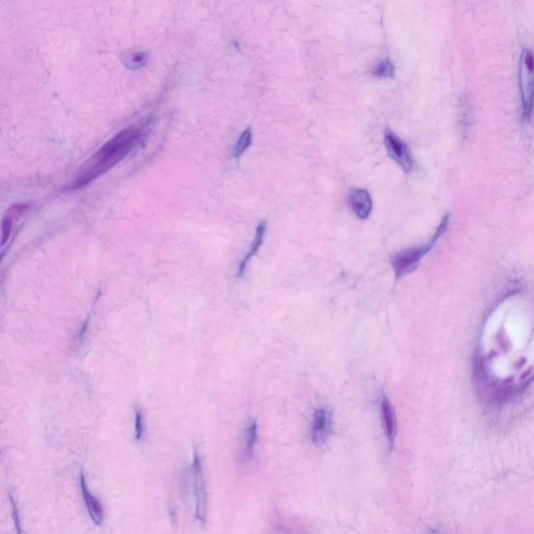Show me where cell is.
<instances>
[{
    "label": "cell",
    "instance_id": "cell-4",
    "mask_svg": "<svg viewBox=\"0 0 534 534\" xmlns=\"http://www.w3.org/2000/svg\"><path fill=\"white\" fill-rule=\"evenodd\" d=\"M193 482L195 498V515L202 523L207 519V490L204 478L203 465L197 451L193 454Z\"/></svg>",
    "mask_w": 534,
    "mask_h": 534
},
{
    "label": "cell",
    "instance_id": "cell-3",
    "mask_svg": "<svg viewBox=\"0 0 534 534\" xmlns=\"http://www.w3.org/2000/svg\"><path fill=\"white\" fill-rule=\"evenodd\" d=\"M519 86L522 116L529 121L534 108V55L529 49L523 51L519 57Z\"/></svg>",
    "mask_w": 534,
    "mask_h": 534
},
{
    "label": "cell",
    "instance_id": "cell-6",
    "mask_svg": "<svg viewBox=\"0 0 534 534\" xmlns=\"http://www.w3.org/2000/svg\"><path fill=\"white\" fill-rule=\"evenodd\" d=\"M332 428L331 412L327 408H319L314 412L311 438L315 445H323L328 440Z\"/></svg>",
    "mask_w": 534,
    "mask_h": 534
},
{
    "label": "cell",
    "instance_id": "cell-9",
    "mask_svg": "<svg viewBox=\"0 0 534 534\" xmlns=\"http://www.w3.org/2000/svg\"><path fill=\"white\" fill-rule=\"evenodd\" d=\"M381 416H382L383 428L387 440L391 447L395 443V435H397V420H395V409L391 405L389 398L382 393L380 402Z\"/></svg>",
    "mask_w": 534,
    "mask_h": 534
},
{
    "label": "cell",
    "instance_id": "cell-13",
    "mask_svg": "<svg viewBox=\"0 0 534 534\" xmlns=\"http://www.w3.org/2000/svg\"><path fill=\"white\" fill-rule=\"evenodd\" d=\"M251 140H253V132H251V127H247V130L243 131L239 137L238 141H237L236 145L234 146L233 150V156L235 158H239L247 148L251 146Z\"/></svg>",
    "mask_w": 534,
    "mask_h": 534
},
{
    "label": "cell",
    "instance_id": "cell-1",
    "mask_svg": "<svg viewBox=\"0 0 534 534\" xmlns=\"http://www.w3.org/2000/svg\"><path fill=\"white\" fill-rule=\"evenodd\" d=\"M143 135V131L134 125L123 130L80 167L76 177L66 187V190H78L102 177L115 165L121 163L132 150H135Z\"/></svg>",
    "mask_w": 534,
    "mask_h": 534
},
{
    "label": "cell",
    "instance_id": "cell-12",
    "mask_svg": "<svg viewBox=\"0 0 534 534\" xmlns=\"http://www.w3.org/2000/svg\"><path fill=\"white\" fill-rule=\"evenodd\" d=\"M125 65L130 69H139L145 65L148 60V53L145 51H137V53H127L125 55Z\"/></svg>",
    "mask_w": 534,
    "mask_h": 534
},
{
    "label": "cell",
    "instance_id": "cell-2",
    "mask_svg": "<svg viewBox=\"0 0 534 534\" xmlns=\"http://www.w3.org/2000/svg\"><path fill=\"white\" fill-rule=\"evenodd\" d=\"M448 224L449 215H446L443 218L438 228L436 229V232L434 233L432 238L430 239V241L426 245L403 249V251L395 253L391 257V266H393V272H395V279L399 280L400 278L403 277L406 274L410 273L412 269H416L418 262L422 260V258L428 251L432 249L435 243L443 236V233L446 232Z\"/></svg>",
    "mask_w": 534,
    "mask_h": 534
},
{
    "label": "cell",
    "instance_id": "cell-11",
    "mask_svg": "<svg viewBox=\"0 0 534 534\" xmlns=\"http://www.w3.org/2000/svg\"><path fill=\"white\" fill-rule=\"evenodd\" d=\"M257 422H251L245 431L244 449H243V456L245 461H251L253 459L256 441H257Z\"/></svg>",
    "mask_w": 534,
    "mask_h": 534
},
{
    "label": "cell",
    "instance_id": "cell-5",
    "mask_svg": "<svg viewBox=\"0 0 534 534\" xmlns=\"http://www.w3.org/2000/svg\"><path fill=\"white\" fill-rule=\"evenodd\" d=\"M385 145L389 156L406 171L409 172L413 167V159L407 145L391 130H386L384 135Z\"/></svg>",
    "mask_w": 534,
    "mask_h": 534
},
{
    "label": "cell",
    "instance_id": "cell-17",
    "mask_svg": "<svg viewBox=\"0 0 534 534\" xmlns=\"http://www.w3.org/2000/svg\"><path fill=\"white\" fill-rule=\"evenodd\" d=\"M10 501H11L12 513H13L14 524H15L16 532L17 534H22L21 522H20L19 511H18L17 504L14 500L12 494H10Z\"/></svg>",
    "mask_w": 534,
    "mask_h": 534
},
{
    "label": "cell",
    "instance_id": "cell-16",
    "mask_svg": "<svg viewBox=\"0 0 534 534\" xmlns=\"http://www.w3.org/2000/svg\"><path fill=\"white\" fill-rule=\"evenodd\" d=\"M135 432L136 439L141 440L144 434V418L142 412L139 409H136L135 416Z\"/></svg>",
    "mask_w": 534,
    "mask_h": 534
},
{
    "label": "cell",
    "instance_id": "cell-7",
    "mask_svg": "<svg viewBox=\"0 0 534 534\" xmlns=\"http://www.w3.org/2000/svg\"><path fill=\"white\" fill-rule=\"evenodd\" d=\"M348 206L359 220H368L373 211V199L366 189H353L348 195Z\"/></svg>",
    "mask_w": 534,
    "mask_h": 534
},
{
    "label": "cell",
    "instance_id": "cell-8",
    "mask_svg": "<svg viewBox=\"0 0 534 534\" xmlns=\"http://www.w3.org/2000/svg\"><path fill=\"white\" fill-rule=\"evenodd\" d=\"M80 492H82V498H84V504H86L89 515H90L92 521H94L96 525H102L103 519H104V509H103L100 500H98L96 496H94L91 492H89L86 477H84V475L82 473L80 474Z\"/></svg>",
    "mask_w": 534,
    "mask_h": 534
},
{
    "label": "cell",
    "instance_id": "cell-14",
    "mask_svg": "<svg viewBox=\"0 0 534 534\" xmlns=\"http://www.w3.org/2000/svg\"><path fill=\"white\" fill-rule=\"evenodd\" d=\"M372 74L379 78H393L395 67L389 60H383L373 68Z\"/></svg>",
    "mask_w": 534,
    "mask_h": 534
},
{
    "label": "cell",
    "instance_id": "cell-15",
    "mask_svg": "<svg viewBox=\"0 0 534 534\" xmlns=\"http://www.w3.org/2000/svg\"><path fill=\"white\" fill-rule=\"evenodd\" d=\"M1 229H3V245H5L7 241L9 240L12 229H13V217H12V215L5 216L3 218Z\"/></svg>",
    "mask_w": 534,
    "mask_h": 534
},
{
    "label": "cell",
    "instance_id": "cell-10",
    "mask_svg": "<svg viewBox=\"0 0 534 534\" xmlns=\"http://www.w3.org/2000/svg\"><path fill=\"white\" fill-rule=\"evenodd\" d=\"M266 232V224L264 222H260L259 226H257L256 230L255 237H253V242H251V247H249V253L245 255L244 259L241 262L240 266H239L238 276H242L244 273L245 269H247V263L249 260L258 253L260 247H261L262 243H263L264 236H265Z\"/></svg>",
    "mask_w": 534,
    "mask_h": 534
}]
</instances>
